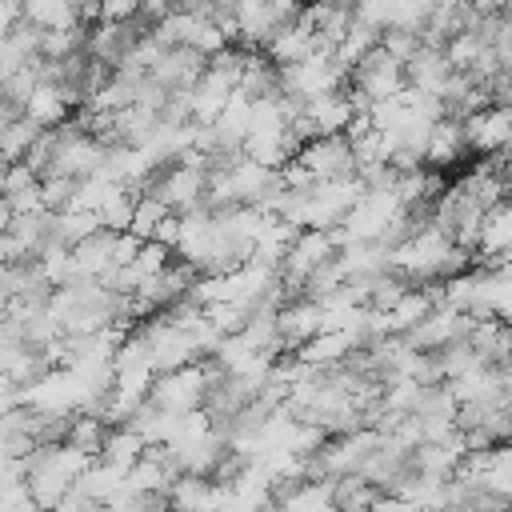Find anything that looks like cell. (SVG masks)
<instances>
[{
    "label": "cell",
    "mask_w": 512,
    "mask_h": 512,
    "mask_svg": "<svg viewBox=\"0 0 512 512\" xmlns=\"http://www.w3.org/2000/svg\"><path fill=\"white\" fill-rule=\"evenodd\" d=\"M348 84L360 88V92L372 96V100H388V96H396V92L408 88V68H404V60H396V56L380 44V48H372L364 60H356V64L348 68Z\"/></svg>",
    "instance_id": "6da1fadb"
}]
</instances>
